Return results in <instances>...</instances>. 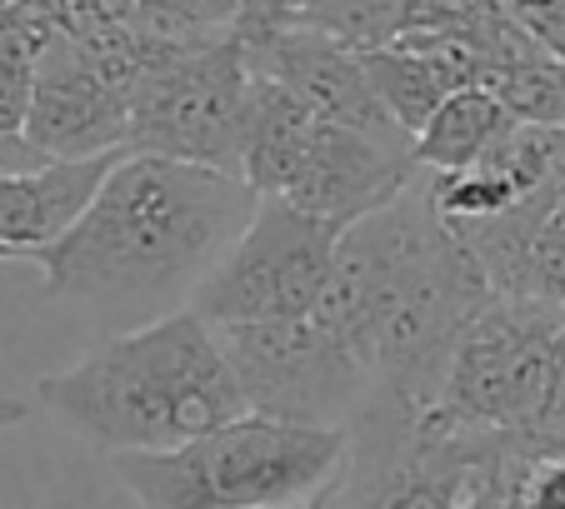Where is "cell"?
Here are the masks:
<instances>
[{
	"label": "cell",
	"instance_id": "cell-1",
	"mask_svg": "<svg viewBox=\"0 0 565 509\" xmlns=\"http://www.w3.org/2000/svg\"><path fill=\"white\" fill-rule=\"evenodd\" d=\"M256 205L260 195L225 170L126 150L86 215L35 266L51 300L136 329L191 305Z\"/></svg>",
	"mask_w": 565,
	"mask_h": 509
},
{
	"label": "cell",
	"instance_id": "cell-2",
	"mask_svg": "<svg viewBox=\"0 0 565 509\" xmlns=\"http://www.w3.org/2000/svg\"><path fill=\"white\" fill-rule=\"evenodd\" d=\"M486 300L491 280L436 210L420 170L391 205L341 230L316 320L361 355L375 390L426 414L446 394L460 329Z\"/></svg>",
	"mask_w": 565,
	"mask_h": 509
},
{
	"label": "cell",
	"instance_id": "cell-3",
	"mask_svg": "<svg viewBox=\"0 0 565 509\" xmlns=\"http://www.w3.org/2000/svg\"><path fill=\"white\" fill-rule=\"evenodd\" d=\"M35 400L106 459L191 445L246 414L221 335L195 310L106 335L75 365L41 375Z\"/></svg>",
	"mask_w": 565,
	"mask_h": 509
},
{
	"label": "cell",
	"instance_id": "cell-4",
	"mask_svg": "<svg viewBox=\"0 0 565 509\" xmlns=\"http://www.w3.org/2000/svg\"><path fill=\"white\" fill-rule=\"evenodd\" d=\"M351 430L235 414L175 450L116 455L110 469L136 509H290L326 499L341 479Z\"/></svg>",
	"mask_w": 565,
	"mask_h": 509
},
{
	"label": "cell",
	"instance_id": "cell-5",
	"mask_svg": "<svg viewBox=\"0 0 565 509\" xmlns=\"http://www.w3.org/2000/svg\"><path fill=\"white\" fill-rule=\"evenodd\" d=\"M501 435L375 394L351 424V450L326 509H466L470 479Z\"/></svg>",
	"mask_w": 565,
	"mask_h": 509
},
{
	"label": "cell",
	"instance_id": "cell-6",
	"mask_svg": "<svg viewBox=\"0 0 565 509\" xmlns=\"http://www.w3.org/2000/svg\"><path fill=\"white\" fill-rule=\"evenodd\" d=\"M246 96L250 61L235 25L175 41L130 90V150L211 165L241 181Z\"/></svg>",
	"mask_w": 565,
	"mask_h": 509
},
{
	"label": "cell",
	"instance_id": "cell-7",
	"mask_svg": "<svg viewBox=\"0 0 565 509\" xmlns=\"http://www.w3.org/2000/svg\"><path fill=\"white\" fill-rule=\"evenodd\" d=\"M215 335L250 414L316 424V430H351L381 394L361 355L316 315L215 325Z\"/></svg>",
	"mask_w": 565,
	"mask_h": 509
},
{
	"label": "cell",
	"instance_id": "cell-8",
	"mask_svg": "<svg viewBox=\"0 0 565 509\" xmlns=\"http://www.w3.org/2000/svg\"><path fill=\"white\" fill-rule=\"evenodd\" d=\"M341 225L290 205L286 195H260L241 240L191 295L205 325H260V320L316 315L331 285Z\"/></svg>",
	"mask_w": 565,
	"mask_h": 509
},
{
	"label": "cell",
	"instance_id": "cell-9",
	"mask_svg": "<svg viewBox=\"0 0 565 509\" xmlns=\"http://www.w3.org/2000/svg\"><path fill=\"white\" fill-rule=\"evenodd\" d=\"M561 329L565 305L541 295H495L491 290V300L460 329L446 394L436 410L460 424H476V430L521 435L541 410Z\"/></svg>",
	"mask_w": 565,
	"mask_h": 509
},
{
	"label": "cell",
	"instance_id": "cell-10",
	"mask_svg": "<svg viewBox=\"0 0 565 509\" xmlns=\"http://www.w3.org/2000/svg\"><path fill=\"white\" fill-rule=\"evenodd\" d=\"M21 140L45 160H90L130 150V100L65 31L51 35V45L41 51Z\"/></svg>",
	"mask_w": 565,
	"mask_h": 509
},
{
	"label": "cell",
	"instance_id": "cell-11",
	"mask_svg": "<svg viewBox=\"0 0 565 509\" xmlns=\"http://www.w3.org/2000/svg\"><path fill=\"white\" fill-rule=\"evenodd\" d=\"M246 61L250 71L286 85L290 96L316 110L320 120L355 130H401L391 110L381 106V96H375L371 75H365V55L335 41V35L316 31V25H296V31L246 45Z\"/></svg>",
	"mask_w": 565,
	"mask_h": 509
},
{
	"label": "cell",
	"instance_id": "cell-12",
	"mask_svg": "<svg viewBox=\"0 0 565 509\" xmlns=\"http://www.w3.org/2000/svg\"><path fill=\"white\" fill-rule=\"evenodd\" d=\"M126 155V150H120ZM120 155L41 160L25 170H0V260H35L51 250L110 175Z\"/></svg>",
	"mask_w": 565,
	"mask_h": 509
},
{
	"label": "cell",
	"instance_id": "cell-13",
	"mask_svg": "<svg viewBox=\"0 0 565 509\" xmlns=\"http://www.w3.org/2000/svg\"><path fill=\"white\" fill-rule=\"evenodd\" d=\"M521 120L505 110V100L486 85H466L436 116L420 126L416 136V165L430 170V175H450V170H470L480 160H491L495 145H501Z\"/></svg>",
	"mask_w": 565,
	"mask_h": 509
},
{
	"label": "cell",
	"instance_id": "cell-14",
	"mask_svg": "<svg viewBox=\"0 0 565 509\" xmlns=\"http://www.w3.org/2000/svg\"><path fill=\"white\" fill-rule=\"evenodd\" d=\"M51 35H61L51 0H0V136L25 130L35 71Z\"/></svg>",
	"mask_w": 565,
	"mask_h": 509
},
{
	"label": "cell",
	"instance_id": "cell-15",
	"mask_svg": "<svg viewBox=\"0 0 565 509\" xmlns=\"http://www.w3.org/2000/svg\"><path fill=\"white\" fill-rule=\"evenodd\" d=\"M306 25L335 35L361 55L385 51L416 25V0H320Z\"/></svg>",
	"mask_w": 565,
	"mask_h": 509
},
{
	"label": "cell",
	"instance_id": "cell-16",
	"mask_svg": "<svg viewBox=\"0 0 565 509\" xmlns=\"http://www.w3.org/2000/svg\"><path fill=\"white\" fill-rule=\"evenodd\" d=\"M235 11H241V0H126V25L185 41V35L231 31Z\"/></svg>",
	"mask_w": 565,
	"mask_h": 509
},
{
	"label": "cell",
	"instance_id": "cell-17",
	"mask_svg": "<svg viewBox=\"0 0 565 509\" xmlns=\"http://www.w3.org/2000/svg\"><path fill=\"white\" fill-rule=\"evenodd\" d=\"M525 455L515 445V435H501L495 450L480 459L476 479H470V495H466V509H521V479H525Z\"/></svg>",
	"mask_w": 565,
	"mask_h": 509
},
{
	"label": "cell",
	"instance_id": "cell-18",
	"mask_svg": "<svg viewBox=\"0 0 565 509\" xmlns=\"http://www.w3.org/2000/svg\"><path fill=\"white\" fill-rule=\"evenodd\" d=\"M515 445L525 450L531 459H551L565 455V329L555 335V350H551V375H545V394H541V410L535 420L525 424Z\"/></svg>",
	"mask_w": 565,
	"mask_h": 509
},
{
	"label": "cell",
	"instance_id": "cell-19",
	"mask_svg": "<svg viewBox=\"0 0 565 509\" xmlns=\"http://www.w3.org/2000/svg\"><path fill=\"white\" fill-rule=\"evenodd\" d=\"M320 0H241L235 11V35L246 45L266 41V35H280V31H296V25L310 21Z\"/></svg>",
	"mask_w": 565,
	"mask_h": 509
},
{
	"label": "cell",
	"instance_id": "cell-20",
	"mask_svg": "<svg viewBox=\"0 0 565 509\" xmlns=\"http://www.w3.org/2000/svg\"><path fill=\"white\" fill-rule=\"evenodd\" d=\"M501 11L511 15L541 51L565 61V0H501Z\"/></svg>",
	"mask_w": 565,
	"mask_h": 509
},
{
	"label": "cell",
	"instance_id": "cell-21",
	"mask_svg": "<svg viewBox=\"0 0 565 509\" xmlns=\"http://www.w3.org/2000/svg\"><path fill=\"white\" fill-rule=\"evenodd\" d=\"M535 295L565 305V205L545 220L541 240H535Z\"/></svg>",
	"mask_w": 565,
	"mask_h": 509
},
{
	"label": "cell",
	"instance_id": "cell-22",
	"mask_svg": "<svg viewBox=\"0 0 565 509\" xmlns=\"http://www.w3.org/2000/svg\"><path fill=\"white\" fill-rule=\"evenodd\" d=\"M501 0H416V25H476ZM411 25V31H416Z\"/></svg>",
	"mask_w": 565,
	"mask_h": 509
},
{
	"label": "cell",
	"instance_id": "cell-23",
	"mask_svg": "<svg viewBox=\"0 0 565 509\" xmlns=\"http://www.w3.org/2000/svg\"><path fill=\"white\" fill-rule=\"evenodd\" d=\"M0 509H41L25 485V475L11 465V459H0Z\"/></svg>",
	"mask_w": 565,
	"mask_h": 509
},
{
	"label": "cell",
	"instance_id": "cell-24",
	"mask_svg": "<svg viewBox=\"0 0 565 509\" xmlns=\"http://www.w3.org/2000/svg\"><path fill=\"white\" fill-rule=\"evenodd\" d=\"M21 420H25V400L6 385V375H0V435H11Z\"/></svg>",
	"mask_w": 565,
	"mask_h": 509
},
{
	"label": "cell",
	"instance_id": "cell-25",
	"mask_svg": "<svg viewBox=\"0 0 565 509\" xmlns=\"http://www.w3.org/2000/svg\"><path fill=\"white\" fill-rule=\"evenodd\" d=\"M555 191H561V205H565V160H561V181H555Z\"/></svg>",
	"mask_w": 565,
	"mask_h": 509
},
{
	"label": "cell",
	"instance_id": "cell-26",
	"mask_svg": "<svg viewBox=\"0 0 565 509\" xmlns=\"http://www.w3.org/2000/svg\"><path fill=\"white\" fill-rule=\"evenodd\" d=\"M290 509H326V499H310V505H290Z\"/></svg>",
	"mask_w": 565,
	"mask_h": 509
}]
</instances>
